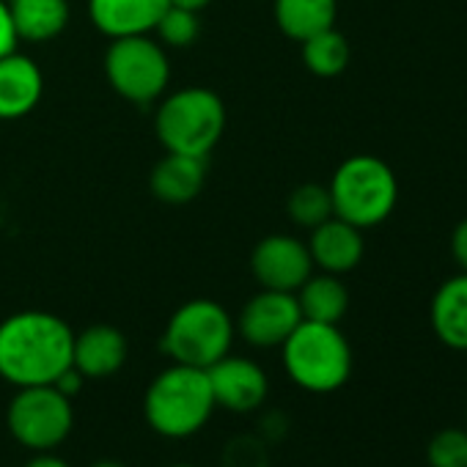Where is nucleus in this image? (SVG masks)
Wrapping results in <instances>:
<instances>
[{
	"instance_id": "obj_29",
	"label": "nucleus",
	"mask_w": 467,
	"mask_h": 467,
	"mask_svg": "<svg viewBox=\"0 0 467 467\" xmlns=\"http://www.w3.org/2000/svg\"><path fill=\"white\" fill-rule=\"evenodd\" d=\"M26 467H69L64 459H58V456H53V453H39V456H34Z\"/></svg>"
},
{
	"instance_id": "obj_14",
	"label": "nucleus",
	"mask_w": 467,
	"mask_h": 467,
	"mask_svg": "<svg viewBox=\"0 0 467 467\" xmlns=\"http://www.w3.org/2000/svg\"><path fill=\"white\" fill-rule=\"evenodd\" d=\"M127 338L113 325H91L80 333H75L72 347V366L86 379H105L121 371L127 363Z\"/></svg>"
},
{
	"instance_id": "obj_31",
	"label": "nucleus",
	"mask_w": 467,
	"mask_h": 467,
	"mask_svg": "<svg viewBox=\"0 0 467 467\" xmlns=\"http://www.w3.org/2000/svg\"><path fill=\"white\" fill-rule=\"evenodd\" d=\"M91 467H124L121 462H110V459H102V462H97V464H91Z\"/></svg>"
},
{
	"instance_id": "obj_24",
	"label": "nucleus",
	"mask_w": 467,
	"mask_h": 467,
	"mask_svg": "<svg viewBox=\"0 0 467 467\" xmlns=\"http://www.w3.org/2000/svg\"><path fill=\"white\" fill-rule=\"evenodd\" d=\"M431 467H467V429H440L426 445Z\"/></svg>"
},
{
	"instance_id": "obj_28",
	"label": "nucleus",
	"mask_w": 467,
	"mask_h": 467,
	"mask_svg": "<svg viewBox=\"0 0 467 467\" xmlns=\"http://www.w3.org/2000/svg\"><path fill=\"white\" fill-rule=\"evenodd\" d=\"M83 382H86V377H83L75 366H69V368H67V371H64L53 385H56L64 396H69V399H72V396H78V393H80Z\"/></svg>"
},
{
	"instance_id": "obj_5",
	"label": "nucleus",
	"mask_w": 467,
	"mask_h": 467,
	"mask_svg": "<svg viewBox=\"0 0 467 467\" xmlns=\"http://www.w3.org/2000/svg\"><path fill=\"white\" fill-rule=\"evenodd\" d=\"M281 352L289 379L308 393H333L352 374V347L338 325L303 319Z\"/></svg>"
},
{
	"instance_id": "obj_9",
	"label": "nucleus",
	"mask_w": 467,
	"mask_h": 467,
	"mask_svg": "<svg viewBox=\"0 0 467 467\" xmlns=\"http://www.w3.org/2000/svg\"><path fill=\"white\" fill-rule=\"evenodd\" d=\"M300 322L303 314L295 292L262 289L243 306L234 327L245 338V344L256 349H273L281 347Z\"/></svg>"
},
{
	"instance_id": "obj_19",
	"label": "nucleus",
	"mask_w": 467,
	"mask_h": 467,
	"mask_svg": "<svg viewBox=\"0 0 467 467\" xmlns=\"http://www.w3.org/2000/svg\"><path fill=\"white\" fill-rule=\"evenodd\" d=\"M273 15L284 36L306 42L319 31L336 28L338 0H275Z\"/></svg>"
},
{
	"instance_id": "obj_6",
	"label": "nucleus",
	"mask_w": 467,
	"mask_h": 467,
	"mask_svg": "<svg viewBox=\"0 0 467 467\" xmlns=\"http://www.w3.org/2000/svg\"><path fill=\"white\" fill-rule=\"evenodd\" d=\"M234 336H237V327L231 314L214 300L195 297L171 314L160 349L171 358V363L209 368L231 352Z\"/></svg>"
},
{
	"instance_id": "obj_26",
	"label": "nucleus",
	"mask_w": 467,
	"mask_h": 467,
	"mask_svg": "<svg viewBox=\"0 0 467 467\" xmlns=\"http://www.w3.org/2000/svg\"><path fill=\"white\" fill-rule=\"evenodd\" d=\"M17 31H15V20H12V9L9 0H0V58L9 56L12 50H17Z\"/></svg>"
},
{
	"instance_id": "obj_10",
	"label": "nucleus",
	"mask_w": 467,
	"mask_h": 467,
	"mask_svg": "<svg viewBox=\"0 0 467 467\" xmlns=\"http://www.w3.org/2000/svg\"><path fill=\"white\" fill-rule=\"evenodd\" d=\"M251 270L262 289L297 292L314 275V262L303 240L292 234H270L256 243L251 254Z\"/></svg>"
},
{
	"instance_id": "obj_25",
	"label": "nucleus",
	"mask_w": 467,
	"mask_h": 467,
	"mask_svg": "<svg viewBox=\"0 0 467 467\" xmlns=\"http://www.w3.org/2000/svg\"><path fill=\"white\" fill-rule=\"evenodd\" d=\"M220 467H270L267 442L256 434L231 437L220 453Z\"/></svg>"
},
{
	"instance_id": "obj_32",
	"label": "nucleus",
	"mask_w": 467,
	"mask_h": 467,
	"mask_svg": "<svg viewBox=\"0 0 467 467\" xmlns=\"http://www.w3.org/2000/svg\"><path fill=\"white\" fill-rule=\"evenodd\" d=\"M168 467H195V464H168Z\"/></svg>"
},
{
	"instance_id": "obj_33",
	"label": "nucleus",
	"mask_w": 467,
	"mask_h": 467,
	"mask_svg": "<svg viewBox=\"0 0 467 467\" xmlns=\"http://www.w3.org/2000/svg\"><path fill=\"white\" fill-rule=\"evenodd\" d=\"M464 429H467V412H464Z\"/></svg>"
},
{
	"instance_id": "obj_30",
	"label": "nucleus",
	"mask_w": 467,
	"mask_h": 467,
	"mask_svg": "<svg viewBox=\"0 0 467 467\" xmlns=\"http://www.w3.org/2000/svg\"><path fill=\"white\" fill-rule=\"evenodd\" d=\"M212 0H168V6H179V9H190V12H203Z\"/></svg>"
},
{
	"instance_id": "obj_7",
	"label": "nucleus",
	"mask_w": 467,
	"mask_h": 467,
	"mask_svg": "<svg viewBox=\"0 0 467 467\" xmlns=\"http://www.w3.org/2000/svg\"><path fill=\"white\" fill-rule=\"evenodd\" d=\"M110 88L135 105L157 102L171 83V61L160 42L149 34L110 39V47L102 61Z\"/></svg>"
},
{
	"instance_id": "obj_1",
	"label": "nucleus",
	"mask_w": 467,
	"mask_h": 467,
	"mask_svg": "<svg viewBox=\"0 0 467 467\" xmlns=\"http://www.w3.org/2000/svg\"><path fill=\"white\" fill-rule=\"evenodd\" d=\"M75 330L50 311H17L0 322V377L17 388L53 385L72 366Z\"/></svg>"
},
{
	"instance_id": "obj_27",
	"label": "nucleus",
	"mask_w": 467,
	"mask_h": 467,
	"mask_svg": "<svg viewBox=\"0 0 467 467\" xmlns=\"http://www.w3.org/2000/svg\"><path fill=\"white\" fill-rule=\"evenodd\" d=\"M451 256L462 267V273H467V217L451 234Z\"/></svg>"
},
{
	"instance_id": "obj_2",
	"label": "nucleus",
	"mask_w": 467,
	"mask_h": 467,
	"mask_svg": "<svg viewBox=\"0 0 467 467\" xmlns=\"http://www.w3.org/2000/svg\"><path fill=\"white\" fill-rule=\"evenodd\" d=\"M214 393L206 368L173 363L162 368L146 388V423L168 440H184L201 431L214 412Z\"/></svg>"
},
{
	"instance_id": "obj_20",
	"label": "nucleus",
	"mask_w": 467,
	"mask_h": 467,
	"mask_svg": "<svg viewBox=\"0 0 467 467\" xmlns=\"http://www.w3.org/2000/svg\"><path fill=\"white\" fill-rule=\"evenodd\" d=\"M295 295L300 303V314L308 322L338 325L349 308V292L341 275H330V273L311 275Z\"/></svg>"
},
{
	"instance_id": "obj_13",
	"label": "nucleus",
	"mask_w": 467,
	"mask_h": 467,
	"mask_svg": "<svg viewBox=\"0 0 467 467\" xmlns=\"http://www.w3.org/2000/svg\"><path fill=\"white\" fill-rule=\"evenodd\" d=\"M45 97V75L39 64L12 50L0 58V121H17L36 110Z\"/></svg>"
},
{
	"instance_id": "obj_18",
	"label": "nucleus",
	"mask_w": 467,
	"mask_h": 467,
	"mask_svg": "<svg viewBox=\"0 0 467 467\" xmlns=\"http://www.w3.org/2000/svg\"><path fill=\"white\" fill-rule=\"evenodd\" d=\"M9 9L20 42H50L69 26L67 0H9Z\"/></svg>"
},
{
	"instance_id": "obj_17",
	"label": "nucleus",
	"mask_w": 467,
	"mask_h": 467,
	"mask_svg": "<svg viewBox=\"0 0 467 467\" xmlns=\"http://www.w3.org/2000/svg\"><path fill=\"white\" fill-rule=\"evenodd\" d=\"M434 336L456 352H467V273L448 278L431 297L429 308Z\"/></svg>"
},
{
	"instance_id": "obj_21",
	"label": "nucleus",
	"mask_w": 467,
	"mask_h": 467,
	"mask_svg": "<svg viewBox=\"0 0 467 467\" xmlns=\"http://www.w3.org/2000/svg\"><path fill=\"white\" fill-rule=\"evenodd\" d=\"M300 56L311 75L327 80V78H338L347 72L352 47L344 34H338L336 28H327V31H319L311 39L300 42Z\"/></svg>"
},
{
	"instance_id": "obj_15",
	"label": "nucleus",
	"mask_w": 467,
	"mask_h": 467,
	"mask_svg": "<svg viewBox=\"0 0 467 467\" xmlns=\"http://www.w3.org/2000/svg\"><path fill=\"white\" fill-rule=\"evenodd\" d=\"M168 0H88L91 26L108 39L151 34Z\"/></svg>"
},
{
	"instance_id": "obj_8",
	"label": "nucleus",
	"mask_w": 467,
	"mask_h": 467,
	"mask_svg": "<svg viewBox=\"0 0 467 467\" xmlns=\"http://www.w3.org/2000/svg\"><path fill=\"white\" fill-rule=\"evenodd\" d=\"M6 423L20 445L31 451H53L72 434V399L64 396L56 385L20 388L9 404Z\"/></svg>"
},
{
	"instance_id": "obj_23",
	"label": "nucleus",
	"mask_w": 467,
	"mask_h": 467,
	"mask_svg": "<svg viewBox=\"0 0 467 467\" xmlns=\"http://www.w3.org/2000/svg\"><path fill=\"white\" fill-rule=\"evenodd\" d=\"M160 45H168L173 50H184L190 45H195V39L201 36V23H198V12L190 9H179V6H168L162 12V17L154 26Z\"/></svg>"
},
{
	"instance_id": "obj_22",
	"label": "nucleus",
	"mask_w": 467,
	"mask_h": 467,
	"mask_svg": "<svg viewBox=\"0 0 467 467\" xmlns=\"http://www.w3.org/2000/svg\"><path fill=\"white\" fill-rule=\"evenodd\" d=\"M286 212H289L295 225L311 231L319 223H325L327 217H333L330 190L322 187V184H300V187L292 190V195L286 201Z\"/></svg>"
},
{
	"instance_id": "obj_4",
	"label": "nucleus",
	"mask_w": 467,
	"mask_h": 467,
	"mask_svg": "<svg viewBox=\"0 0 467 467\" xmlns=\"http://www.w3.org/2000/svg\"><path fill=\"white\" fill-rule=\"evenodd\" d=\"M333 214L358 225L360 231L385 223L399 201V182L393 168L374 154L347 157L330 184Z\"/></svg>"
},
{
	"instance_id": "obj_3",
	"label": "nucleus",
	"mask_w": 467,
	"mask_h": 467,
	"mask_svg": "<svg viewBox=\"0 0 467 467\" xmlns=\"http://www.w3.org/2000/svg\"><path fill=\"white\" fill-rule=\"evenodd\" d=\"M154 132L165 151L206 160L225 132V105L217 91L203 86L162 94Z\"/></svg>"
},
{
	"instance_id": "obj_12",
	"label": "nucleus",
	"mask_w": 467,
	"mask_h": 467,
	"mask_svg": "<svg viewBox=\"0 0 467 467\" xmlns=\"http://www.w3.org/2000/svg\"><path fill=\"white\" fill-rule=\"evenodd\" d=\"M314 267L330 275H347L363 262V231L341 217H327L311 228V240L306 243Z\"/></svg>"
},
{
	"instance_id": "obj_16",
	"label": "nucleus",
	"mask_w": 467,
	"mask_h": 467,
	"mask_svg": "<svg viewBox=\"0 0 467 467\" xmlns=\"http://www.w3.org/2000/svg\"><path fill=\"white\" fill-rule=\"evenodd\" d=\"M206 182V165L201 157H187V154H171L151 168L149 173V190L157 201L168 206H184L198 198Z\"/></svg>"
},
{
	"instance_id": "obj_11",
	"label": "nucleus",
	"mask_w": 467,
	"mask_h": 467,
	"mask_svg": "<svg viewBox=\"0 0 467 467\" xmlns=\"http://www.w3.org/2000/svg\"><path fill=\"white\" fill-rule=\"evenodd\" d=\"M209 385L214 393V404L228 410V412H254L267 401L270 393V379L265 368L251 360V358H237V355H225L214 366L206 368Z\"/></svg>"
}]
</instances>
